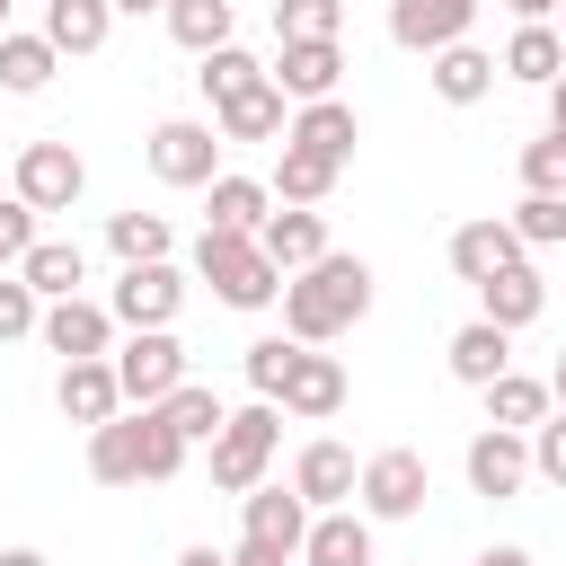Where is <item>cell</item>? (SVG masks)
Here are the masks:
<instances>
[{
  "instance_id": "6da1fadb",
  "label": "cell",
  "mask_w": 566,
  "mask_h": 566,
  "mask_svg": "<svg viewBox=\"0 0 566 566\" xmlns=\"http://www.w3.org/2000/svg\"><path fill=\"white\" fill-rule=\"evenodd\" d=\"M371 310V265L363 256H318V265H301L292 283H283V336L292 345H336L354 318Z\"/></svg>"
},
{
  "instance_id": "7a4b0ae2",
  "label": "cell",
  "mask_w": 566,
  "mask_h": 566,
  "mask_svg": "<svg viewBox=\"0 0 566 566\" xmlns=\"http://www.w3.org/2000/svg\"><path fill=\"white\" fill-rule=\"evenodd\" d=\"M195 274L212 283L221 310H274V301H283L274 256H265L256 239H239V230H203V239H195Z\"/></svg>"
},
{
  "instance_id": "3957f363",
  "label": "cell",
  "mask_w": 566,
  "mask_h": 566,
  "mask_svg": "<svg viewBox=\"0 0 566 566\" xmlns=\"http://www.w3.org/2000/svg\"><path fill=\"white\" fill-rule=\"evenodd\" d=\"M274 442H283V416H274V398H256V407H230V416H221V433H212V486H221V495H248V486H265V460H274Z\"/></svg>"
},
{
  "instance_id": "277c9868",
  "label": "cell",
  "mask_w": 566,
  "mask_h": 566,
  "mask_svg": "<svg viewBox=\"0 0 566 566\" xmlns=\"http://www.w3.org/2000/svg\"><path fill=\"white\" fill-rule=\"evenodd\" d=\"M248 531L230 548V566H301V531H310V504L292 486H248Z\"/></svg>"
},
{
  "instance_id": "5b68a950",
  "label": "cell",
  "mask_w": 566,
  "mask_h": 566,
  "mask_svg": "<svg viewBox=\"0 0 566 566\" xmlns=\"http://www.w3.org/2000/svg\"><path fill=\"white\" fill-rule=\"evenodd\" d=\"M424 495H433V469H424V451H371L363 460V478H354V513L363 522H416L424 513Z\"/></svg>"
},
{
  "instance_id": "8992f818",
  "label": "cell",
  "mask_w": 566,
  "mask_h": 566,
  "mask_svg": "<svg viewBox=\"0 0 566 566\" xmlns=\"http://www.w3.org/2000/svg\"><path fill=\"white\" fill-rule=\"evenodd\" d=\"M115 389H124V407H159L177 380H186V345H177V327H133L115 354Z\"/></svg>"
},
{
  "instance_id": "52a82bcc",
  "label": "cell",
  "mask_w": 566,
  "mask_h": 566,
  "mask_svg": "<svg viewBox=\"0 0 566 566\" xmlns=\"http://www.w3.org/2000/svg\"><path fill=\"white\" fill-rule=\"evenodd\" d=\"M142 159H150L159 186H212V177H221V133L195 124V115H168V124L142 142Z\"/></svg>"
},
{
  "instance_id": "ba28073f",
  "label": "cell",
  "mask_w": 566,
  "mask_h": 566,
  "mask_svg": "<svg viewBox=\"0 0 566 566\" xmlns=\"http://www.w3.org/2000/svg\"><path fill=\"white\" fill-rule=\"evenodd\" d=\"M80 186H88V168H80L71 142H27V150H18V203H27V212H71Z\"/></svg>"
},
{
  "instance_id": "9c48e42d",
  "label": "cell",
  "mask_w": 566,
  "mask_h": 566,
  "mask_svg": "<svg viewBox=\"0 0 566 566\" xmlns=\"http://www.w3.org/2000/svg\"><path fill=\"white\" fill-rule=\"evenodd\" d=\"M478 9H486V0H389V44H407V53L433 62L442 44H469Z\"/></svg>"
},
{
  "instance_id": "30bf717a",
  "label": "cell",
  "mask_w": 566,
  "mask_h": 566,
  "mask_svg": "<svg viewBox=\"0 0 566 566\" xmlns=\"http://www.w3.org/2000/svg\"><path fill=\"white\" fill-rule=\"evenodd\" d=\"M186 310V274L177 265H124V283H115V301H106V318L133 336V327H168Z\"/></svg>"
},
{
  "instance_id": "8fae6325",
  "label": "cell",
  "mask_w": 566,
  "mask_h": 566,
  "mask_svg": "<svg viewBox=\"0 0 566 566\" xmlns=\"http://www.w3.org/2000/svg\"><path fill=\"white\" fill-rule=\"evenodd\" d=\"M265 80L283 88V106H318V97H336V80H345V44H336V35H327V44H274Z\"/></svg>"
},
{
  "instance_id": "7c38bea8",
  "label": "cell",
  "mask_w": 566,
  "mask_h": 566,
  "mask_svg": "<svg viewBox=\"0 0 566 566\" xmlns=\"http://www.w3.org/2000/svg\"><path fill=\"white\" fill-rule=\"evenodd\" d=\"M35 336H44V354H62V363H97V354H115V318H106V301H44Z\"/></svg>"
},
{
  "instance_id": "4fadbf2b",
  "label": "cell",
  "mask_w": 566,
  "mask_h": 566,
  "mask_svg": "<svg viewBox=\"0 0 566 566\" xmlns=\"http://www.w3.org/2000/svg\"><path fill=\"white\" fill-rule=\"evenodd\" d=\"M469 495H486V504H504V495H522V478H531V433H469Z\"/></svg>"
},
{
  "instance_id": "5bb4252c",
  "label": "cell",
  "mask_w": 566,
  "mask_h": 566,
  "mask_svg": "<svg viewBox=\"0 0 566 566\" xmlns=\"http://www.w3.org/2000/svg\"><path fill=\"white\" fill-rule=\"evenodd\" d=\"M283 416H301V424H327L336 407H345V363L336 354H318V345H301L292 354V380H283V398H274Z\"/></svg>"
},
{
  "instance_id": "9a60e30c",
  "label": "cell",
  "mask_w": 566,
  "mask_h": 566,
  "mask_svg": "<svg viewBox=\"0 0 566 566\" xmlns=\"http://www.w3.org/2000/svg\"><path fill=\"white\" fill-rule=\"evenodd\" d=\"M256 248H265V256H274V274L292 283L301 265H318V256H327V212H310V203H283V212H265Z\"/></svg>"
},
{
  "instance_id": "2e32d148",
  "label": "cell",
  "mask_w": 566,
  "mask_h": 566,
  "mask_svg": "<svg viewBox=\"0 0 566 566\" xmlns=\"http://www.w3.org/2000/svg\"><path fill=\"white\" fill-rule=\"evenodd\" d=\"M539 310H548V283H539V265H531V256L478 283V318H486V327H504V336H522Z\"/></svg>"
},
{
  "instance_id": "e0dca14e",
  "label": "cell",
  "mask_w": 566,
  "mask_h": 566,
  "mask_svg": "<svg viewBox=\"0 0 566 566\" xmlns=\"http://www.w3.org/2000/svg\"><path fill=\"white\" fill-rule=\"evenodd\" d=\"M283 142L292 150H310V159H354V142H363V124H354V106L345 97H318V106H292V124H283Z\"/></svg>"
},
{
  "instance_id": "ac0fdd59",
  "label": "cell",
  "mask_w": 566,
  "mask_h": 566,
  "mask_svg": "<svg viewBox=\"0 0 566 566\" xmlns=\"http://www.w3.org/2000/svg\"><path fill=\"white\" fill-rule=\"evenodd\" d=\"M53 407L71 416V424H106V416H124V389H115V363L97 354V363H62V380H53Z\"/></svg>"
},
{
  "instance_id": "d6986e66",
  "label": "cell",
  "mask_w": 566,
  "mask_h": 566,
  "mask_svg": "<svg viewBox=\"0 0 566 566\" xmlns=\"http://www.w3.org/2000/svg\"><path fill=\"white\" fill-rule=\"evenodd\" d=\"M354 478H363V469H354V451H345V442H327V433L292 460V495H301L310 513H336V504L354 495Z\"/></svg>"
},
{
  "instance_id": "ffe728a7",
  "label": "cell",
  "mask_w": 566,
  "mask_h": 566,
  "mask_svg": "<svg viewBox=\"0 0 566 566\" xmlns=\"http://www.w3.org/2000/svg\"><path fill=\"white\" fill-rule=\"evenodd\" d=\"M504 265H522V239L504 230V212L451 230V274H460V283H486V274H504Z\"/></svg>"
},
{
  "instance_id": "44dd1931",
  "label": "cell",
  "mask_w": 566,
  "mask_h": 566,
  "mask_svg": "<svg viewBox=\"0 0 566 566\" xmlns=\"http://www.w3.org/2000/svg\"><path fill=\"white\" fill-rule=\"evenodd\" d=\"M283 124H292V106H283L274 80L239 88L230 106H212V133H221V142H283Z\"/></svg>"
},
{
  "instance_id": "7402d4cb",
  "label": "cell",
  "mask_w": 566,
  "mask_h": 566,
  "mask_svg": "<svg viewBox=\"0 0 566 566\" xmlns=\"http://www.w3.org/2000/svg\"><path fill=\"white\" fill-rule=\"evenodd\" d=\"M18 283H27L35 301H80V283H88L80 239H35V248L18 256Z\"/></svg>"
},
{
  "instance_id": "603a6c76",
  "label": "cell",
  "mask_w": 566,
  "mask_h": 566,
  "mask_svg": "<svg viewBox=\"0 0 566 566\" xmlns=\"http://www.w3.org/2000/svg\"><path fill=\"white\" fill-rule=\"evenodd\" d=\"M88 478L97 486H142V407H124L88 433Z\"/></svg>"
},
{
  "instance_id": "cb8c5ba5",
  "label": "cell",
  "mask_w": 566,
  "mask_h": 566,
  "mask_svg": "<svg viewBox=\"0 0 566 566\" xmlns=\"http://www.w3.org/2000/svg\"><path fill=\"white\" fill-rule=\"evenodd\" d=\"M301 566H371V522L363 513H310V531H301Z\"/></svg>"
},
{
  "instance_id": "d4e9b609",
  "label": "cell",
  "mask_w": 566,
  "mask_h": 566,
  "mask_svg": "<svg viewBox=\"0 0 566 566\" xmlns=\"http://www.w3.org/2000/svg\"><path fill=\"white\" fill-rule=\"evenodd\" d=\"M424 80H433V97H442V106H478V97H495V80H504V71H495V53H478V44H442Z\"/></svg>"
},
{
  "instance_id": "484cf974",
  "label": "cell",
  "mask_w": 566,
  "mask_h": 566,
  "mask_svg": "<svg viewBox=\"0 0 566 566\" xmlns=\"http://www.w3.org/2000/svg\"><path fill=\"white\" fill-rule=\"evenodd\" d=\"M203 203H212V212H203V230H239V239H256V230H265V212H274L265 177H230V168L203 186Z\"/></svg>"
},
{
  "instance_id": "4316f807",
  "label": "cell",
  "mask_w": 566,
  "mask_h": 566,
  "mask_svg": "<svg viewBox=\"0 0 566 566\" xmlns=\"http://www.w3.org/2000/svg\"><path fill=\"white\" fill-rule=\"evenodd\" d=\"M504 371H513V336H504V327H486V318L451 327V380L486 389V380H504Z\"/></svg>"
},
{
  "instance_id": "83f0119b",
  "label": "cell",
  "mask_w": 566,
  "mask_h": 566,
  "mask_svg": "<svg viewBox=\"0 0 566 566\" xmlns=\"http://www.w3.org/2000/svg\"><path fill=\"white\" fill-rule=\"evenodd\" d=\"M106 27H115V9H106V0H44V27H35V35H44L53 53H97V44H106Z\"/></svg>"
},
{
  "instance_id": "f1b7e54d",
  "label": "cell",
  "mask_w": 566,
  "mask_h": 566,
  "mask_svg": "<svg viewBox=\"0 0 566 566\" xmlns=\"http://www.w3.org/2000/svg\"><path fill=\"white\" fill-rule=\"evenodd\" d=\"M336 177H345L336 159H310V150H292V142H283V159H274L265 195H274V203H310V212H318V203L336 195Z\"/></svg>"
},
{
  "instance_id": "f546056e",
  "label": "cell",
  "mask_w": 566,
  "mask_h": 566,
  "mask_svg": "<svg viewBox=\"0 0 566 566\" xmlns=\"http://www.w3.org/2000/svg\"><path fill=\"white\" fill-rule=\"evenodd\" d=\"M106 248L124 256V265H168V248H177V230H168V212H106Z\"/></svg>"
},
{
  "instance_id": "4dcf8cb0",
  "label": "cell",
  "mask_w": 566,
  "mask_h": 566,
  "mask_svg": "<svg viewBox=\"0 0 566 566\" xmlns=\"http://www.w3.org/2000/svg\"><path fill=\"white\" fill-rule=\"evenodd\" d=\"M478 398H486V424H495V433H531V424L548 416V380H531V371H504V380H486Z\"/></svg>"
},
{
  "instance_id": "1f68e13d",
  "label": "cell",
  "mask_w": 566,
  "mask_h": 566,
  "mask_svg": "<svg viewBox=\"0 0 566 566\" xmlns=\"http://www.w3.org/2000/svg\"><path fill=\"white\" fill-rule=\"evenodd\" d=\"M159 18H168V35H177L186 53H221L230 27H239V0H168Z\"/></svg>"
},
{
  "instance_id": "d6a6232c",
  "label": "cell",
  "mask_w": 566,
  "mask_h": 566,
  "mask_svg": "<svg viewBox=\"0 0 566 566\" xmlns=\"http://www.w3.org/2000/svg\"><path fill=\"white\" fill-rule=\"evenodd\" d=\"M221 416H230V407H221V398H212L203 380H177V389L159 398V424H168V433H177L186 451H195V442H212V433H221Z\"/></svg>"
},
{
  "instance_id": "836d02e7",
  "label": "cell",
  "mask_w": 566,
  "mask_h": 566,
  "mask_svg": "<svg viewBox=\"0 0 566 566\" xmlns=\"http://www.w3.org/2000/svg\"><path fill=\"white\" fill-rule=\"evenodd\" d=\"M504 80H531V88H548L557 71H566V44H557V27H513V44H504V62H495Z\"/></svg>"
},
{
  "instance_id": "e575fe53",
  "label": "cell",
  "mask_w": 566,
  "mask_h": 566,
  "mask_svg": "<svg viewBox=\"0 0 566 566\" xmlns=\"http://www.w3.org/2000/svg\"><path fill=\"white\" fill-rule=\"evenodd\" d=\"M53 71H62V53H53L44 35H18V27L0 35V88H9V97H35Z\"/></svg>"
},
{
  "instance_id": "d590c367",
  "label": "cell",
  "mask_w": 566,
  "mask_h": 566,
  "mask_svg": "<svg viewBox=\"0 0 566 566\" xmlns=\"http://www.w3.org/2000/svg\"><path fill=\"white\" fill-rule=\"evenodd\" d=\"M504 230L522 239V256H531V248H566V195H522V203L504 212Z\"/></svg>"
},
{
  "instance_id": "8d00e7d4",
  "label": "cell",
  "mask_w": 566,
  "mask_h": 566,
  "mask_svg": "<svg viewBox=\"0 0 566 566\" xmlns=\"http://www.w3.org/2000/svg\"><path fill=\"white\" fill-rule=\"evenodd\" d=\"M345 27V0H274V44H327Z\"/></svg>"
},
{
  "instance_id": "74e56055",
  "label": "cell",
  "mask_w": 566,
  "mask_h": 566,
  "mask_svg": "<svg viewBox=\"0 0 566 566\" xmlns=\"http://www.w3.org/2000/svg\"><path fill=\"white\" fill-rule=\"evenodd\" d=\"M195 80H203V97H212V106H230L239 88H256V80H265V62H256L248 44H221V53H203V71H195Z\"/></svg>"
},
{
  "instance_id": "f35d334b",
  "label": "cell",
  "mask_w": 566,
  "mask_h": 566,
  "mask_svg": "<svg viewBox=\"0 0 566 566\" xmlns=\"http://www.w3.org/2000/svg\"><path fill=\"white\" fill-rule=\"evenodd\" d=\"M186 469V442L159 424V407H142V486H168Z\"/></svg>"
},
{
  "instance_id": "ab89813d",
  "label": "cell",
  "mask_w": 566,
  "mask_h": 566,
  "mask_svg": "<svg viewBox=\"0 0 566 566\" xmlns=\"http://www.w3.org/2000/svg\"><path fill=\"white\" fill-rule=\"evenodd\" d=\"M522 195H566V133L522 142Z\"/></svg>"
},
{
  "instance_id": "60d3db41",
  "label": "cell",
  "mask_w": 566,
  "mask_h": 566,
  "mask_svg": "<svg viewBox=\"0 0 566 566\" xmlns=\"http://www.w3.org/2000/svg\"><path fill=\"white\" fill-rule=\"evenodd\" d=\"M292 354H301L292 336H256V345H248V389H256V398H283V380H292Z\"/></svg>"
},
{
  "instance_id": "b9f144b4",
  "label": "cell",
  "mask_w": 566,
  "mask_h": 566,
  "mask_svg": "<svg viewBox=\"0 0 566 566\" xmlns=\"http://www.w3.org/2000/svg\"><path fill=\"white\" fill-rule=\"evenodd\" d=\"M35 318H44V301L18 283V274H0V345H18V336H35Z\"/></svg>"
},
{
  "instance_id": "7bdbcfd3",
  "label": "cell",
  "mask_w": 566,
  "mask_h": 566,
  "mask_svg": "<svg viewBox=\"0 0 566 566\" xmlns=\"http://www.w3.org/2000/svg\"><path fill=\"white\" fill-rule=\"evenodd\" d=\"M531 478L566 486V416H539V424H531Z\"/></svg>"
},
{
  "instance_id": "ee69618b",
  "label": "cell",
  "mask_w": 566,
  "mask_h": 566,
  "mask_svg": "<svg viewBox=\"0 0 566 566\" xmlns=\"http://www.w3.org/2000/svg\"><path fill=\"white\" fill-rule=\"evenodd\" d=\"M27 248H35V212L9 195V203H0V274H18V256H27Z\"/></svg>"
},
{
  "instance_id": "f6af8a7d",
  "label": "cell",
  "mask_w": 566,
  "mask_h": 566,
  "mask_svg": "<svg viewBox=\"0 0 566 566\" xmlns=\"http://www.w3.org/2000/svg\"><path fill=\"white\" fill-rule=\"evenodd\" d=\"M495 9H513V18H522V27H548V18H557V9H566V0H495Z\"/></svg>"
},
{
  "instance_id": "bcb514c9",
  "label": "cell",
  "mask_w": 566,
  "mask_h": 566,
  "mask_svg": "<svg viewBox=\"0 0 566 566\" xmlns=\"http://www.w3.org/2000/svg\"><path fill=\"white\" fill-rule=\"evenodd\" d=\"M548 133H566V71L548 80Z\"/></svg>"
},
{
  "instance_id": "7dc6e473",
  "label": "cell",
  "mask_w": 566,
  "mask_h": 566,
  "mask_svg": "<svg viewBox=\"0 0 566 566\" xmlns=\"http://www.w3.org/2000/svg\"><path fill=\"white\" fill-rule=\"evenodd\" d=\"M0 566H53L44 548H0Z\"/></svg>"
},
{
  "instance_id": "c3c4849f",
  "label": "cell",
  "mask_w": 566,
  "mask_h": 566,
  "mask_svg": "<svg viewBox=\"0 0 566 566\" xmlns=\"http://www.w3.org/2000/svg\"><path fill=\"white\" fill-rule=\"evenodd\" d=\"M177 566H230V557H221V548H203V539H195V548H186V557H177Z\"/></svg>"
},
{
  "instance_id": "681fc988",
  "label": "cell",
  "mask_w": 566,
  "mask_h": 566,
  "mask_svg": "<svg viewBox=\"0 0 566 566\" xmlns=\"http://www.w3.org/2000/svg\"><path fill=\"white\" fill-rule=\"evenodd\" d=\"M115 18H150V9H168V0H106Z\"/></svg>"
},
{
  "instance_id": "f907efd6",
  "label": "cell",
  "mask_w": 566,
  "mask_h": 566,
  "mask_svg": "<svg viewBox=\"0 0 566 566\" xmlns=\"http://www.w3.org/2000/svg\"><path fill=\"white\" fill-rule=\"evenodd\" d=\"M478 566H531V548H486Z\"/></svg>"
},
{
  "instance_id": "816d5d0a",
  "label": "cell",
  "mask_w": 566,
  "mask_h": 566,
  "mask_svg": "<svg viewBox=\"0 0 566 566\" xmlns=\"http://www.w3.org/2000/svg\"><path fill=\"white\" fill-rule=\"evenodd\" d=\"M548 398H557V416H566V354H557V371H548Z\"/></svg>"
},
{
  "instance_id": "f5cc1de1",
  "label": "cell",
  "mask_w": 566,
  "mask_h": 566,
  "mask_svg": "<svg viewBox=\"0 0 566 566\" xmlns=\"http://www.w3.org/2000/svg\"><path fill=\"white\" fill-rule=\"evenodd\" d=\"M548 27H557V44H566V9H557V18H548Z\"/></svg>"
},
{
  "instance_id": "db71d44e",
  "label": "cell",
  "mask_w": 566,
  "mask_h": 566,
  "mask_svg": "<svg viewBox=\"0 0 566 566\" xmlns=\"http://www.w3.org/2000/svg\"><path fill=\"white\" fill-rule=\"evenodd\" d=\"M0 35H9V0H0Z\"/></svg>"
},
{
  "instance_id": "11a10c76",
  "label": "cell",
  "mask_w": 566,
  "mask_h": 566,
  "mask_svg": "<svg viewBox=\"0 0 566 566\" xmlns=\"http://www.w3.org/2000/svg\"><path fill=\"white\" fill-rule=\"evenodd\" d=\"M265 9H274V0H265Z\"/></svg>"
}]
</instances>
